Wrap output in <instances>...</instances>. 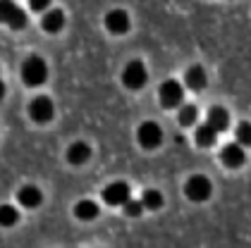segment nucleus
<instances>
[{
	"instance_id": "obj_1",
	"label": "nucleus",
	"mask_w": 251,
	"mask_h": 248,
	"mask_svg": "<svg viewBox=\"0 0 251 248\" xmlns=\"http://www.w3.org/2000/svg\"><path fill=\"white\" fill-rule=\"evenodd\" d=\"M22 79L29 86H41L48 79V65H46V60L39 55H31L22 65Z\"/></svg>"
},
{
	"instance_id": "obj_2",
	"label": "nucleus",
	"mask_w": 251,
	"mask_h": 248,
	"mask_svg": "<svg viewBox=\"0 0 251 248\" xmlns=\"http://www.w3.org/2000/svg\"><path fill=\"white\" fill-rule=\"evenodd\" d=\"M146 79H149V72H146V65L141 62V60H132V62H127V67H125V72H122V84L127 86V89H141L144 84H146Z\"/></svg>"
},
{
	"instance_id": "obj_3",
	"label": "nucleus",
	"mask_w": 251,
	"mask_h": 248,
	"mask_svg": "<svg viewBox=\"0 0 251 248\" xmlns=\"http://www.w3.org/2000/svg\"><path fill=\"white\" fill-rule=\"evenodd\" d=\"M184 191H187V198H189V201L201 203V201H206V198L211 196V191H213L211 179H208V177H203V174H194L192 179L187 181Z\"/></svg>"
},
{
	"instance_id": "obj_4",
	"label": "nucleus",
	"mask_w": 251,
	"mask_h": 248,
	"mask_svg": "<svg viewBox=\"0 0 251 248\" xmlns=\"http://www.w3.org/2000/svg\"><path fill=\"white\" fill-rule=\"evenodd\" d=\"M0 22L12 26V29H24L26 26V15L20 5L10 2V0H2L0 2Z\"/></svg>"
},
{
	"instance_id": "obj_5",
	"label": "nucleus",
	"mask_w": 251,
	"mask_h": 248,
	"mask_svg": "<svg viewBox=\"0 0 251 248\" xmlns=\"http://www.w3.org/2000/svg\"><path fill=\"white\" fill-rule=\"evenodd\" d=\"M158 95H160L163 108H175V105H179V103H182V98H184V89H182V84H179V81L168 79V81H163V84H160Z\"/></svg>"
},
{
	"instance_id": "obj_6",
	"label": "nucleus",
	"mask_w": 251,
	"mask_h": 248,
	"mask_svg": "<svg viewBox=\"0 0 251 248\" xmlns=\"http://www.w3.org/2000/svg\"><path fill=\"white\" fill-rule=\"evenodd\" d=\"M132 198V189L127 181H113L103 189V201L108 205H125Z\"/></svg>"
},
{
	"instance_id": "obj_7",
	"label": "nucleus",
	"mask_w": 251,
	"mask_h": 248,
	"mask_svg": "<svg viewBox=\"0 0 251 248\" xmlns=\"http://www.w3.org/2000/svg\"><path fill=\"white\" fill-rule=\"evenodd\" d=\"M29 114H31V119H34V122L46 124V122H50V119H53V114H55V105H53V100H50V98L39 95V98H34V100H31V105H29Z\"/></svg>"
},
{
	"instance_id": "obj_8",
	"label": "nucleus",
	"mask_w": 251,
	"mask_h": 248,
	"mask_svg": "<svg viewBox=\"0 0 251 248\" xmlns=\"http://www.w3.org/2000/svg\"><path fill=\"white\" fill-rule=\"evenodd\" d=\"M136 136H139V143L144 146V148H158L160 146V141H163V129L155 124V122H144L141 127H139V132H136Z\"/></svg>"
},
{
	"instance_id": "obj_9",
	"label": "nucleus",
	"mask_w": 251,
	"mask_h": 248,
	"mask_svg": "<svg viewBox=\"0 0 251 248\" xmlns=\"http://www.w3.org/2000/svg\"><path fill=\"white\" fill-rule=\"evenodd\" d=\"M105 26L110 34H125L129 31V15L125 10H110L105 15Z\"/></svg>"
},
{
	"instance_id": "obj_10",
	"label": "nucleus",
	"mask_w": 251,
	"mask_h": 248,
	"mask_svg": "<svg viewBox=\"0 0 251 248\" xmlns=\"http://www.w3.org/2000/svg\"><path fill=\"white\" fill-rule=\"evenodd\" d=\"M208 127H211L213 132H223V129H227V124H230V114L225 108H220V105H215L208 110V122H206Z\"/></svg>"
},
{
	"instance_id": "obj_11",
	"label": "nucleus",
	"mask_w": 251,
	"mask_h": 248,
	"mask_svg": "<svg viewBox=\"0 0 251 248\" xmlns=\"http://www.w3.org/2000/svg\"><path fill=\"white\" fill-rule=\"evenodd\" d=\"M244 160H247V153H244L242 146L230 143V146L223 148V162H225L227 167H239V165H244Z\"/></svg>"
},
{
	"instance_id": "obj_12",
	"label": "nucleus",
	"mask_w": 251,
	"mask_h": 248,
	"mask_svg": "<svg viewBox=\"0 0 251 248\" xmlns=\"http://www.w3.org/2000/svg\"><path fill=\"white\" fill-rule=\"evenodd\" d=\"M17 201H20L24 208H36L41 205V201H43V196H41V191L34 186V184H26V186H22L20 193H17Z\"/></svg>"
},
{
	"instance_id": "obj_13",
	"label": "nucleus",
	"mask_w": 251,
	"mask_h": 248,
	"mask_svg": "<svg viewBox=\"0 0 251 248\" xmlns=\"http://www.w3.org/2000/svg\"><path fill=\"white\" fill-rule=\"evenodd\" d=\"M184 84H187L192 91H201V89L206 86V72H203V67H199V65L189 67L187 74H184Z\"/></svg>"
},
{
	"instance_id": "obj_14",
	"label": "nucleus",
	"mask_w": 251,
	"mask_h": 248,
	"mask_svg": "<svg viewBox=\"0 0 251 248\" xmlns=\"http://www.w3.org/2000/svg\"><path fill=\"white\" fill-rule=\"evenodd\" d=\"M89 158H91V148H89L84 141L72 143V146H70V151H67V160H70L72 165H84Z\"/></svg>"
},
{
	"instance_id": "obj_15",
	"label": "nucleus",
	"mask_w": 251,
	"mask_h": 248,
	"mask_svg": "<svg viewBox=\"0 0 251 248\" xmlns=\"http://www.w3.org/2000/svg\"><path fill=\"white\" fill-rule=\"evenodd\" d=\"M62 26H65V15H62V10H50V12H46V17H43V29H46L48 34H58Z\"/></svg>"
},
{
	"instance_id": "obj_16",
	"label": "nucleus",
	"mask_w": 251,
	"mask_h": 248,
	"mask_svg": "<svg viewBox=\"0 0 251 248\" xmlns=\"http://www.w3.org/2000/svg\"><path fill=\"white\" fill-rule=\"evenodd\" d=\"M75 215L79 220H94V217H98V205L94 201H79L75 205Z\"/></svg>"
},
{
	"instance_id": "obj_17",
	"label": "nucleus",
	"mask_w": 251,
	"mask_h": 248,
	"mask_svg": "<svg viewBox=\"0 0 251 248\" xmlns=\"http://www.w3.org/2000/svg\"><path fill=\"white\" fill-rule=\"evenodd\" d=\"M194 138H196V143H199V146L208 148V146H213V143H215V132H213L208 124H201V127H196Z\"/></svg>"
},
{
	"instance_id": "obj_18",
	"label": "nucleus",
	"mask_w": 251,
	"mask_h": 248,
	"mask_svg": "<svg viewBox=\"0 0 251 248\" xmlns=\"http://www.w3.org/2000/svg\"><path fill=\"white\" fill-rule=\"evenodd\" d=\"M20 220V210L15 205H0V227H12Z\"/></svg>"
},
{
	"instance_id": "obj_19",
	"label": "nucleus",
	"mask_w": 251,
	"mask_h": 248,
	"mask_svg": "<svg viewBox=\"0 0 251 248\" xmlns=\"http://www.w3.org/2000/svg\"><path fill=\"white\" fill-rule=\"evenodd\" d=\"M141 205L149 210H158L163 205V196H160V191L155 189H146L144 191V196H141Z\"/></svg>"
},
{
	"instance_id": "obj_20",
	"label": "nucleus",
	"mask_w": 251,
	"mask_h": 248,
	"mask_svg": "<svg viewBox=\"0 0 251 248\" xmlns=\"http://www.w3.org/2000/svg\"><path fill=\"white\" fill-rule=\"evenodd\" d=\"M196 117H199L196 105H184V108L179 110V124H182V127H192L194 122H196Z\"/></svg>"
},
{
	"instance_id": "obj_21",
	"label": "nucleus",
	"mask_w": 251,
	"mask_h": 248,
	"mask_svg": "<svg viewBox=\"0 0 251 248\" xmlns=\"http://www.w3.org/2000/svg\"><path fill=\"white\" fill-rule=\"evenodd\" d=\"M122 208H125V212H127V217H139V215L144 212V205H141V201H132V198H129V201H127V203L122 205Z\"/></svg>"
},
{
	"instance_id": "obj_22",
	"label": "nucleus",
	"mask_w": 251,
	"mask_h": 248,
	"mask_svg": "<svg viewBox=\"0 0 251 248\" xmlns=\"http://www.w3.org/2000/svg\"><path fill=\"white\" fill-rule=\"evenodd\" d=\"M237 136H239V141H242V143H249V141H251V127H249V122H242V124H239Z\"/></svg>"
},
{
	"instance_id": "obj_23",
	"label": "nucleus",
	"mask_w": 251,
	"mask_h": 248,
	"mask_svg": "<svg viewBox=\"0 0 251 248\" xmlns=\"http://www.w3.org/2000/svg\"><path fill=\"white\" fill-rule=\"evenodd\" d=\"M31 7H34V10H43V7H48V0H34Z\"/></svg>"
},
{
	"instance_id": "obj_24",
	"label": "nucleus",
	"mask_w": 251,
	"mask_h": 248,
	"mask_svg": "<svg viewBox=\"0 0 251 248\" xmlns=\"http://www.w3.org/2000/svg\"><path fill=\"white\" fill-rule=\"evenodd\" d=\"M2 95H5V84L0 81V100H2Z\"/></svg>"
}]
</instances>
